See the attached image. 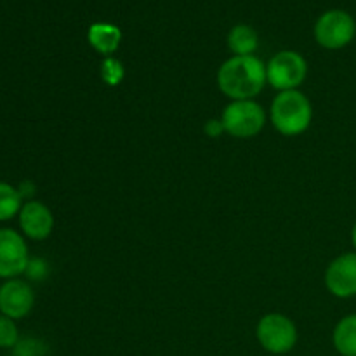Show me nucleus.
<instances>
[{
	"instance_id": "nucleus-7",
	"label": "nucleus",
	"mask_w": 356,
	"mask_h": 356,
	"mask_svg": "<svg viewBox=\"0 0 356 356\" xmlns=\"http://www.w3.org/2000/svg\"><path fill=\"white\" fill-rule=\"evenodd\" d=\"M30 263L23 235L10 228H0V278L10 280L26 271Z\"/></svg>"
},
{
	"instance_id": "nucleus-14",
	"label": "nucleus",
	"mask_w": 356,
	"mask_h": 356,
	"mask_svg": "<svg viewBox=\"0 0 356 356\" xmlns=\"http://www.w3.org/2000/svg\"><path fill=\"white\" fill-rule=\"evenodd\" d=\"M23 207V197L19 190L9 183L0 181V221L16 218Z\"/></svg>"
},
{
	"instance_id": "nucleus-10",
	"label": "nucleus",
	"mask_w": 356,
	"mask_h": 356,
	"mask_svg": "<svg viewBox=\"0 0 356 356\" xmlns=\"http://www.w3.org/2000/svg\"><path fill=\"white\" fill-rule=\"evenodd\" d=\"M19 228L30 240H45L54 229V216L51 209L38 200L24 202L19 211Z\"/></svg>"
},
{
	"instance_id": "nucleus-19",
	"label": "nucleus",
	"mask_w": 356,
	"mask_h": 356,
	"mask_svg": "<svg viewBox=\"0 0 356 356\" xmlns=\"http://www.w3.org/2000/svg\"><path fill=\"white\" fill-rule=\"evenodd\" d=\"M205 131H207V134L209 136H212V138H216V136L218 134H221L222 131H225V129H222V124H221V120H211L207 124V127H205Z\"/></svg>"
},
{
	"instance_id": "nucleus-6",
	"label": "nucleus",
	"mask_w": 356,
	"mask_h": 356,
	"mask_svg": "<svg viewBox=\"0 0 356 356\" xmlns=\"http://www.w3.org/2000/svg\"><path fill=\"white\" fill-rule=\"evenodd\" d=\"M356 24L346 10H327L315 24V38L322 47L336 51L343 49L355 38Z\"/></svg>"
},
{
	"instance_id": "nucleus-8",
	"label": "nucleus",
	"mask_w": 356,
	"mask_h": 356,
	"mask_svg": "<svg viewBox=\"0 0 356 356\" xmlns=\"http://www.w3.org/2000/svg\"><path fill=\"white\" fill-rule=\"evenodd\" d=\"M35 305V294L30 284L21 278H10L0 285V313L13 320L30 315Z\"/></svg>"
},
{
	"instance_id": "nucleus-9",
	"label": "nucleus",
	"mask_w": 356,
	"mask_h": 356,
	"mask_svg": "<svg viewBox=\"0 0 356 356\" xmlns=\"http://www.w3.org/2000/svg\"><path fill=\"white\" fill-rule=\"evenodd\" d=\"M325 287L330 294L341 299L356 296V252L343 254L329 264Z\"/></svg>"
},
{
	"instance_id": "nucleus-18",
	"label": "nucleus",
	"mask_w": 356,
	"mask_h": 356,
	"mask_svg": "<svg viewBox=\"0 0 356 356\" xmlns=\"http://www.w3.org/2000/svg\"><path fill=\"white\" fill-rule=\"evenodd\" d=\"M24 273H26L31 280H42V278H45V275H47V264H45L44 259L35 257V259H30Z\"/></svg>"
},
{
	"instance_id": "nucleus-15",
	"label": "nucleus",
	"mask_w": 356,
	"mask_h": 356,
	"mask_svg": "<svg viewBox=\"0 0 356 356\" xmlns=\"http://www.w3.org/2000/svg\"><path fill=\"white\" fill-rule=\"evenodd\" d=\"M19 343V330L16 320L0 313V350H13Z\"/></svg>"
},
{
	"instance_id": "nucleus-16",
	"label": "nucleus",
	"mask_w": 356,
	"mask_h": 356,
	"mask_svg": "<svg viewBox=\"0 0 356 356\" xmlns=\"http://www.w3.org/2000/svg\"><path fill=\"white\" fill-rule=\"evenodd\" d=\"M45 353H47L45 344L35 337L19 339V343L13 348V356H45Z\"/></svg>"
},
{
	"instance_id": "nucleus-3",
	"label": "nucleus",
	"mask_w": 356,
	"mask_h": 356,
	"mask_svg": "<svg viewBox=\"0 0 356 356\" xmlns=\"http://www.w3.org/2000/svg\"><path fill=\"white\" fill-rule=\"evenodd\" d=\"M225 132L238 139H249L259 134L266 124V113L263 106L252 99L232 101L225 108L221 117Z\"/></svg>"
},
{
	"instance_id": "nucleus-2",
	"label": "nucleus",
	"mask_w": 356,
	"mask_h": 356,
	"mask_svg": "<svg viewBox=\"0 0 356 356\" xmlns=\"http://www.w3.org/2000/svg\"><path fill=\"white\" fill-rule=\"evenodd\" d=\"M271 124L280 134L294 138L309 127L313 118V108L308 97L296 90H284L271 103Z\"/></svg>"
},
{
	"instance_id": "nucleus-12",
	"label": "nucleus",
	"mask_w": 356,
	"mask_h": 356,
	"mask_svg": "<svg viewBox=\"0 0 356 356\" xmlns=\"http://www.w3.org/2000/svg\"><path fill=\"white\" fill-rule=\"evenodd\" d=\"M332 343L339 355L356 356V313L339 320L334 329Z\"/></svg>"
},
{
	"instance_id": "nucleus-20",
	"label": "nucleus",
	"mask_w": 356,
	"mask_h": 356,
	"mask_svg": "<svg viewBox=\"0 0 356 356\" xmlns=\"http://www.w3.org/2000/svg\"><path fill=\"white\" fill-rule=\"evenodd\" d=\"M351 242H353V245H355V249H356V222H355L353 229H351Z\"/></svg>"
},
{
	"instance_id": "nucleus-1",
	"label": "nucleus",
	"mask_w": 356,
	"mask_h": 356,
	"mask_svg": "<svg viewBox=\"0 0 356 356\" xmlns=\"http://www.w3.org/2000/svg\"><path fill=\"white\" fill-rule=\"evenodd\" d=\"M266 82V65L256 56H233L218 72L219 89L232 101L254 99Z\"/></svg>"
},
{
	"instance_id": "nucleus-13",
	"label": "nucleus",
	"mask_w": 356,
	"mask_h": 356,
	"mask_svg": "<svg viewBox=\"0 0 356 356\" xmlns=\"http://www.w3.org/2000/svg\"><path fill=\"white\" fill-rule=\"evenodd\" d=\"M257 44H259V38H257L256 30L247 24H236L228 35V45L235 56H254Z\"/></svg>"
},
{
	"instance_id": "nucleus-17",
	"label": "nucleus",
	"mask_w": 356,
	"mask_h": 356,
	"mask_svg": "<svg viewBox=\"0 0 356 356\" xmlns=\"http://www.w3.org/2000/svg\"><path fill=\"white\" fill-rule=\"evenodd\" d=\"M101 75H103V80L110 86H117L120 83V80L124 79V66H122L120 61L113 58L104 59L103 68H101Z\"/></svg>"
},
{
	"instance_id": "nucleus-4",
	"label": "nucleus",
	"mask_w": 356,
	"mask_h": 356,
	"mask_svg": "<svg viewBox=\"0 0 356 356\" xmlns=\"http://www.w3.org/2000/svg\"><path fill=\"white\" fill-rule=\"evenodd\" d=\"M256 336L263 350L273 355H285L294 350L298 343V329L289 316L282 313H270L259 320Z\"/></svg>"
},
{
	"instance_id": "nucleus-5",
	"label": "nucleus",
	"mask_w": 356,
	"mask_h": 356,
	"mask_svg": "<svg viewBox=\"0 0 356 356\" xmlns=\"http://www.w3.org/2000/svg\"><path fill=\"white\" fill-rule=\"evenodd\" d=\"M308 75V63L299 52L282 51L266 65V80L273 89L296 90Z\"/></svg>"
},
{
	"instance_id": "nucleus-11",
	"label": "nucleus",
	"mask_w": 356,
	"mask_h": 356,
	"mask_svg": "<svg viewBox=\"0 0 356 356\" xmlns=\"http://www.w3.org/2000/svg\"><path fill=\"white\" fill-rule=\"evenodd\" d=\"M87 38H89V44L92 45L99 54L110 56L113 54L118 49V45H120L122 31L120 28L115 26V24L94 23L90 24Z\"/></svg>"
}]
</instances>
